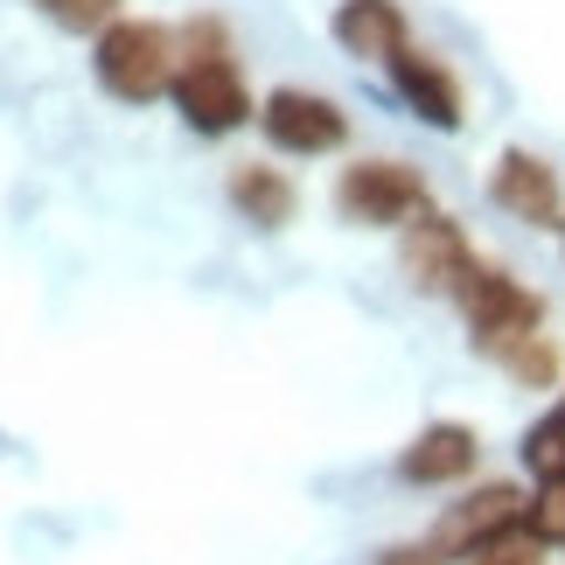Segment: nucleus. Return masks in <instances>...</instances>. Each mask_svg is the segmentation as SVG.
<instances>
[{
	"label": "nucleus",
	"instance_id": "1",
	"mask_svg": "<svg viewBox=\"0 0 565 565\" xmlns=\"http://www.w3.org/2000/svg\"><path fill=\"white\" fill-rule=\"evenodd\" d=\"M182 71H175V113L195 140H231L237 126H252L258 119V105H252V84L245 71H237V56H231V35H224V21L216 14H195L182 21Z\"/></svg>",
	"mask_w": 565,
	"mask_h": 565
},
{
	"label": "nucleus",
	"instance_id": "2",
	"mask_svg": "<svg viewBox=\"0 0 565 565\" xmlns=\"http://www.w3.org/2000/svg\"><path fill=\"white\" fill-rule=\"evenodd\" d=\"M175 71H182V35L168 21H140V14H119L105 35H92V77L105 98L119 105H154L175 92Z\"/></svg>",
	"mask_w": 565,
	"mask_h": 565
},
{
	"label": "nucleus",
	"instance_id": "3",
	"mask_svg": "<svg viewBox=\"0 0 565 565\" xmlns=\"http://www.w3.org/2000/svg\"><path fill=\"white\" fill-rule=\"evenodd\" d=\"M461 300V315H468V342L482 356H516L531 335H545V300H537L516 273H503V266H475L468 273V287L454 294Z\"/></svg>",
	"mask_w": 565,
	"mask_h": 565
},
{
	"label": "nucleus",
	"instance_id": "4",
	"mask_svg": "<svg viewBox=\"0 0 565 565\" xmlns=\"http://www.w3.org/2000/svg\"><path fill=\"white\" fill-rule=\"evenodd\" d=\"M433 210V189L426 175L412 161H350L342 168V182H335V216L342 224H356V231H405L412 216H426Z\"/></svg>",
	"mask_w": 565,
	"mask_h": 565
},
{
	"label": "nucleus",
	"instance_id": "5",
	"mask_svg": "<svg viewBox=\"0 0 565 565\" xmlns=\"http://www.w3.org/2000/svg\"><path fill=\"white\" fill-rule=\"evenodd\" d=\"M482 266L468 245V231L454 224L447 210H426V216H412V224L398 231V273H405V287L412 294H426V300H454L468 287V273Z\"/></svg>",
	"mask_w": 565,
	"mask_h": 565
},
{
	"label": "nucleus",
	"instance_id": "6",
	"mask_svg": "<svg viewBox=\"0 0 565 565\" xmlns=\"http://www.w3.org/2000/svg\"><path fill=\"white\" fill-rule=\"evenodd\" d=\"M258 134H266L279 154L315 161V154H335V147L350 140V113H342L335 98H321V92L279 84V92L258 98Z\"/></svg>",
	"mask_w": 565,
	"mask_h": 565
},
{
	"label": "nucleus",
	"instance_id": "7",
	"mask_svg": "<svg viewBox=\"0 0 565 565\" xmlns=\"http://www.w3.org/2000/svg\"><path fill=\"white\" fill-rule=\"evenodd\" d=\"M489 203L516 216V224L531 231H558L565 224V189H558V168L545 154H531V147H503L489 168Z\"/></svg>",
	"mask_w": 565,
	"mask_h": 565
},
{
	"label": "nucleus",
	"instance_id": "8",
	"mask_svg": "<svg viewBox=\"0 0 565 565\" xmlns=\"http://www.w3.org/2000/svg\"><path fill=\"white\" fill-rule=\"evenodd\" d=\"M531 495L516 482H482L468 489L461 503H447V516L433 524V545H440V558H468L475 545H489V537H503L510 524H524Z\"/></svg>",
	"mask_w": 565,
	"mask_h": 565
},
{
	"label": "nucleus",
	"instance_id": "9",
	"mask_svg": "<svg viewBox=\"0 0 565 565\" xmlns=\"http://www.w3.org/2000/svg\"><path fill=\"white\" fill-rule=\"evenodd\" d=\"M475 461H482V440H475V426H461V419H433V426H419L405 440V454H398V482H412V489H454V482H468L475 475Z\"/></svg>",
	"mask_w": 565,
	"mask_h": 565
},
{
	"label": "nucleus",
	"instance_id": "10",
	"mask_svg": "<svg viewBox=\"0 0 565 565\" xmlns=\"http://www.w3.org/2000/svg\"><path fill=\"white\" fill-rule=\"evenodd\" d=\"M391 84H398V98L433 126V134H461V119H468L461 77H454L433 50H405L398 63H391Z\"/></svg>",
	"mask_w": 565,
	"mask_h": 565
},
{
	"label": "nucleus",
	"instance_id": "11",
	"mask_svg": "<svg viewBox=\"0 0 565 565\" xmlns=\"http://www.w3.org/2000/svg\"><path fill=\"white\" fill-rule=\"evenodd\" d=\"M329 29H335V42L356 63H377V71H391V63L412 50V29H405V8H398V0H342Z\"/></svg>",
	"mask_w": 565,
	"mask_h": 565
},
{
	"label": "nucleus",
	"instance_id": "12",
	"mask_svg": "<svg viewBox=\"0 0 565 565\" xmlns=\"http://www.w3.org/2000/svg\"><path fill=\"white\" fill-rule=\"evenodd\" d=\"M224 195H231V210L245 216L252 231H287L294 210H300L294 175H287V168H273V161H231Z\"/></svg>",
	"mask_w": 565,
	"mask_h": 565
},
{
	"label": "nucleus",
	"instance_id": "13",
	"mask_svg": "<svg viewBox=\"0 0 565 565\" xmlns=\"http://www.w3.org/2000/svg\"><path fill=\"white\" fill-rule=\"evenodd\" d=\"M516 454H524V468L537 475V482H558V475H565V398L524 433V447H516Z\"/></svg>",
	"mask_w": 565,
	"mask_h": 565
},
{
	"label": "nucleus",
	"instance_id": "14",
	"mask_svg": "<svg viewBox=\"0 0 565 565\" xmlns=\"http://www.w3.org/2000/svg\"><path fill=\"white\" fill-rule=\"evenodd\" d=\"M545 552H552V545H545V537H537L531 524H510L503 537H489V545H475L461 565H545Z\"/></svg>",
	"mask_w": 565,
	"mask_h": 565
},
{
	"label": "nucleus",
	"instance_id": "15",
	"mask_svg": "<svg viewBox=\"0 0 565 565\" xmlns=\"http://www.w3.org/2000/svg\"><path fill=\"white\" fill-rule=\"evenodd\" d=\"M63 35H105L119 21V0H35Z\"/></svg>",
	"mask_w": 565,
	"mask_h": 565
},
{
	"label": "nucleus",
	"instance_id": "16",
	"mask_svg": "<svg viewBox=\"0 0 565 565\" xmlns=\"http://www.w3.org/2000/svg\"><path fill=\"white\" fill-rule=\"evenodd\" d=\"M503 371L524 384V391H552V377H558V350H552V335H531L516 356H503Z\"/></svg>",
	"mask_w": 565,
	"mask_h": 565
},
{
	"label": "nucleus",
	"instance_id": "17",
	"mask_svg": "<svg viewBox=\"0 0 565 565\" xmlns=\"http://www.w3.org/2000/svg\"><path fill=\"white\" fill-rule=\"evenodd\" d=\"M524 524L545 537V545H565V475H558V482H537L531 510H524Z\"/></svg>",
	"mask_w": 565,
	"mask_h": 565
},
{
	"label": "nucleus",
	"instance_id": "18",
	"mask_svg": "<svg viewBox=\"0 0 565 565\" xmlns=\"http://www.w3.org/2000/svg\"><path fill=\"white\" fill-rule=\"evenodd\" d=\"M377 565H447V558H440V545L426 537V545H391V552H377Z\"/></svg>",
	"mask_w": 565,
	"mask_h": 565
},
{
	"label": "nucleus",
	"instance_id": "19",
	"mask_svg": "<svg viewBox=\"0 0 565 565\" xmlns=\"http://www.w3.org/2000/svg\"><path fill=\"white\" fill-rule=\"evenodd\" d=\"M552 237H558V252H565V224H558V231H552Z\"/></svg>",
	"mask_w": 565,
	"mask_h": 565
}]
</instances>
